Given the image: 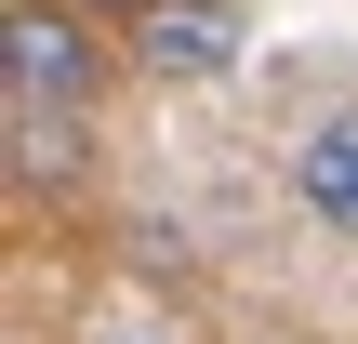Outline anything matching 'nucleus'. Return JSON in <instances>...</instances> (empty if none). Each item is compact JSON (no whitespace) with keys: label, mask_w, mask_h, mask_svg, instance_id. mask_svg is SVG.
Returning a JSON list of instances; mask_svg holds the SVG:
<instances>
[{"label":"nucleus","mask_w":358,"mask_h":344,"mask_svg":"<svg viewBox=\"0 0 358 344\" xmlns=\"http://www.w3.org/2000/svg\"><path fill=\"white\" fill-rule=\"evenodd\" d=\"M106 53H93V13L80 0H13L0 13V93H40V106H93Z\"/></svg>","instance_id":"nucleus-1"},{"label":"nucleus","mask_w":358,"mask_h":344,"mask_svg":"<svg viewBox=\"0 0 358 344\" xmlns=\"http://www.w3.org/2000/svg\"><path fill=\"white\" fill-rule=\"evenodd\" d=\"M133 53H146V80H173V93H186V80H226V66H239V13H226V0H146V13H133Z\"/></svg>","instance_id":"nucleus-2"},{"label":"nucleus","mask_w":358,"mask_h":344,"mask_svg":"<svg viewBox=\"0 0 358 344\" xmlns=\"http://www.w3.org/2000/svg\"><path fill=\"white\" fill-rule=\"evenodd\" d=\"M292 199H306L332 239H358V106L306 119V146H292Z\"/></svg>","instance_id":"nucleus-3"},{"label":"nucleus","mask_w":358,"mask_h":344,"mask_svg":"<svg viewBox=\"0 0 358 344\" xmlns=\"http://www.w3.org/2000/svg\"><path fill=\"white\" fill-rule=\"evenodd\" d=\"M0 133H13V186H66V172H80V106L0 93Z\"/></svg>","instance_id":"nucleus-4"},{"label":"nucleus","mask_w":358,"mask_h":344,"mask_svg":"<svg viewBox=\"0 0 358 344\" xmlns=\"http://www.w3.org/2000/svg\"><path fill=\"white\" fill-rule=\"evenodd\" d=\"M80 344H186V331H159V318H93Z\"/></svg>","instance_id":"nucleus-5"},{"label":"nucleus","mask_w":358,"mask_h":344,"mask_svg":"<svg viewBox=\"0 0 358 344\" xmlns=\"http://www.w3.org/2000/svg\"><path fill=\"white\" fill-rule=\"evenodd\" d=\"M80 13H146V0H80Z\"/></svg>","instance_id":"nucleus-6"}]
</instances>
